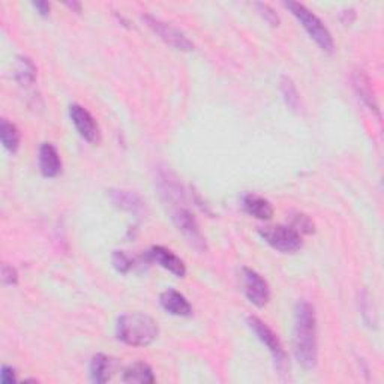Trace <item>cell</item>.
Returning <instances> with one entry per match:
<instances>
[{
  "mask_svg": "<svg viewBox=\"0 0 384 384\" xmlns=\"http://www.w3.org/2000/svg\"><path fill=\"white\" fill-rule=\"evenodd\" d=\"M280 89L281 93L284 96L285 104L290 107V110L293 111H299L301 109V95L297 92V88L294 81L290 79V77L282 75L281 81H280Z\"/></svg>",
  "mask_w": 384,
  "mask_h": 384,
  "instance_id": "cell-20",
  "label": "cell"
},
{
  "mask_svg": "<svg viewBox=\"0 0 384 384\" xmlns=\"http://www.w3.org/2000/svg\"><path fill=\"white\" fill-rule=\"evenodd\" d=\"M158 323L143 312L123 314L116 324L118 338L132 347H147L158 338Z\"/></svg>",
  "mask_w": 384,
  "mask_h": 384,
  "instance_id": "cell-2",
  "label": "cell"
},
{
  "mask_svg": "<svg viewBox=\"0 0 384 384\" xmlns=\"http://www.w3.org/2000/svg\"><path fill=\"white\" fill-rule=\"evenodd\" d=\"M143 22L146 23V26L150 29V31L158 35L162 41H164L167 45L179 51H192L194 50V44L191 42L189 38L177 29L176 26H173L171 23H167L164 20H161L158 17H153L150 14L143 15Z\"/></svg>",
  "mask_w": 384,
  "mask_h": 384,
  "instance_id": "cell-6",
  "label": "cell"
},
{
  "mask_svg": "<svg viewBox=\"0 0 384 384\" xmlns=\"http://www.w3.org/2000/svg\"><path fill=\"white\" fill-rule=\"evenodd\" d=\"M15 80L22 86H31L36 81V66L29 57H18L14 70Z\"/></svg>",
  "mask_w": 384,
  "mask_h": 384,
  "instance_id": "cell-18",
  "label": "cell"
},
{
  "mask_svg": "<svg viewBox=\"0 0 384 384\" xmlns=\"http://www.w3.org/2000/svg\"><path fill=\"white\" fill-rule=\"evenodd\" d=\"M70 118L74 123L75 129L80 136L90 144H96L101 138L99 127L92 114L79 104H72L70 107Z\"/></svg>",
  "mask_w": 384,
  "mask_h": 384,
  "instance_id": "cell-9",
  "label": "cell"
},
{
  "mask_svg": "<svg viewBox=\"0 0 384 384\" xmlns=\"http://www.w3.org/2000/svg\"><path fill=\"white\" fill-rule=\"evenodd\" d=\"M294 356L305 369L315 368L319 360V338H317V315L314 306L302 301L297 303L293 329Z\"/></svg>",
  "mask_w": 384,
  "mask_h": 384,
  "instance_id": "cell-1",
  "label": "cell"
},
{
  "mask_svg": "<svg viewBox=\"0 0 384 384\" xmlns=\"http://www.w3.org/2000/svg\"><path fill=\"white\" fill-rule=\"evenodd\" d=\"M32 6L36 9L38 13H40L42 17H48V14H50V3L48 2H33Z\"/></svg>",
  "mask_w": 384,
  "mask_h": 384,
  "instance_id": "cell-26",
  "label": "cell"
},
{
  "mask_svg": "<svg viewBox=\"0 0 384 384\" xmlns=\"http://www.w3.org/2000/svg\"><path fill=\"white\" fill-rule=\"evenodd\" d=\"M66 6H70L71 9H75L77 13H80L81 11V5L80 3H77V2H72V3H66Z\"/></svg>",
  "mask_w": 384,
  "mask_h": 384,
  "instance_id": "cell-27",
  "label": "cell"
},
{
  "mask_svg": "<svg viewBox=\"0 0 384 384\" xmlns=\"http://www.w3.org/2000/svg\"><path fill=\"white\" fill-rule=\"evenodd\" d=\"M249 329H251L255 336L258 338L262 344H264L269 353L272 354L273 362L276 369L280 371V374H285V371L288 369V360H287V353L284 350V345L281 344L280 338H278V335L269 328V326L258 319V317H248L246 320Z\"/></svg>",
  "mask_w": 384,
  "mask_h": 384,
  "instance_id": "cell-4",
  "label": "cell"
},
{
  "mask_svg": "<svg viewBox=\"0 0 384 384\" xmlns=\"http://www.w3.org/2000/svg\"><path fill=\"white\" fill-rule=\"evenodd\" d=\"M353 86H354V90H356V93L359 95V98L363 101V104L367 105V107L377 113V116H380V110H378V104H377V99H376V95H374L372 92V88H371V81L367 77V74H363L362 71H358L354 72L353 75Z\"/></svg>",
  "mask_w": 384,
  "mask_h": 384,
  "instance_id": "cell-15",
  "label": "cell"
},
{
  "mask_svg": "<svg viewBox=\"0 0 384 384\" xmlns=\"http://www.w3.org/2000/svg\"><path fill=\"white\" fill-rule=\"evenodd\" d=\"M113 360L105 354H96L90 360V380L93 383H107L113 376Z\"/></svg>",
  "mask_w": 384,
  "mask_h": 384,
  "instance_id": "cell-16",
  "label": "cell"
},
{
  "mask_svg": "<svg viewBox=\"0 0 384 384\" xmlns=\"http://www.w3.org/2000/svg\"><path fill=\"white\" fill-rule=\"evenodd\" d=\"M242 285L248 301L255 305L257 308H264L269 301H271V288H269V284L260 273H257L253 269H243Z\"/></svg>",
  "mask_w": 384,
  "mask_h": 384,
  "instance_id": "cell-8",
  "label": "cell"
},
{
  "mask_svg": "<svg viewBox=\"0 0 384 384\" xmlns=\"http://www.w3.org/2000/svg\"><path fill=\"white\" fill-rule=\"evenodd\" d=\"M258 233L267 245L284 254H293L302 248V234L293 227L285 225H267L258 228Z\"/></svg>",
  "mask_w": 384,
  "mask_h": 384,
  "instance_id": "cell-5",
  "label": "cell"
},
{
  "mask_svg": "<svg viewBox=\"0 0 384 384\" xmlns=\"http://www.w3.org/2000/svg\"><path fill=\"white\" fill-rule=\"evenodd\" d=\"M254 6L257 8L258 14H260L264 18V22H267L269 24L273 26V27L280 26V17H278V14L267 3H255Z\"/></svg>",
  "mask_w": 384,
  "mask_h": 384,
  "instance_id": "cell-23",
  "label": "cell"
},
{
  "mask_svg": "<svg viewBox=\"0 0 384 384\" xmlns=\"http://www.w3.org/2000/svg\"><path fill=\"white\" fill-rule=\"evenodd\" d=\"M146 255L147 260L164 267L166 271L171 272L173 275H176L179 278H184L186 275L185 263L182 262L176 254H173L170 249L164 246H153L149 249Z\"/></svg>",
  "mask_w": 384,
  "mask_h": 384,
  "instance_id": "cell-10",
  "label": "cell"
},
{
  "mask_svg": "<svg viewBox=\"0 0 384 384\" xmlns=\"http://www.w3.org/2000/svg\"><path fill=\"white\" fill-rule=\"evenodd\" d=\"M40 170L44 177L53 179L61 175L62 161L57 149L51 143H44L40 147Z\"/></svg>",
  "mask_w": 384,
  "mask_h": 384,
  "instance_id": "cell-11",
  "label": "cell"
},
{
  "mask_svg": "<svg viewBox=\"0 0 384 384\" xmlns=\"http://www.w3.org/2000/svg\"><path fill=\"white\" fill-rule=\"evenodd\" d=\"M284 6L287 9H290V13L301 22L303 29L308 35L312 38V40L317 42L323 51L332 54L335 50V42L332 33L329 32V29L323 24V22L317 17L314 13H311L308 8L302 3L297 2H285Z\"/></svg>",
  "mask_w": 384,
  "mask_h": 384,
  "instance_id": "cell-3",
  "label": "cell"
},
{
  "mask_svg": "<svg viewBox=\"0 0 384 384\" xmlns=\"http://www.w3.org/2000/svg\"><path fill=\"white\" fill-rule=\"evenodd\" d=\"M242 207L249 216L267 221L273 216V207L269 201L257 194H245L242 198Z\"/></svg>",
  "mask_w": 384,
  "mask_h": 384,
  "instance_id": "cell-13",
  "label": "cell"
},
{
  "mask_svg": "<svg viewBox=\"0 0 384 384\" xmlns=\"http://www.w3.org/2000/svg\"><path fill=\"white\" fill-rule=\"evenodd\" d=\"M159 303L171 315L189 317L192 314V306L186 297L176 290H166L159 297Z\"/></svg>",
  "mask_w": 384,
  "mask_h": 384,
  "instance_id": "cell-12",
  "label": "cell"
},
{
  "mask_svg": "<svg viewBox=\"0 0 384 384\" xmlns=\"http://www.w3.org/2000/svg\"><path fill=\"white\" fill-rule=\"evenodd\" d=\"M113 266L120 273H128L134 267V260L125 251H114Z\"/></svg>",
  "mask_w": 384,
  "mask_h": 384,
  "instance_id": "cell-21",
  "label": "cell"
},
{
  "mask_svg": "<svg viewBox=\"0 0 384 384\" xmlns=\"http://www.w3.org/2000/svg\"><path fill=\"white\" fill-rule=\"evenodd\" d=\"M110 200L113 201L114 206H118L122 210H127L131 214H140L144 209V201L141 197L132 191L125 189H111L110 191Z\"/></svg>",
  "mask_w": 384,
  "mask_h": 384,
  "instance_id": "cell-14",
  "label": "cell"
},
{
  "mask_svg": "<svg viewBox=\"0 0 384 384\" xmlns=\"http://www.w3.org/2000/svg\"><path fill=\"white\" fill-rule=\"evenodd\" d=\"M2 282L3 285H17L18 282V273L13 266L3 264L2 266Z\"/></svg>",
  "mask_w": 384,
  "mask_h": 384,
  "instance_id": "cell-24",
  "label": "cell"
},
{
  "mask_svg": "<svg viewBox=\"0 0 384 384\" xmlns=\"http://www.w3.org/2000/svg\"><path fill=\"white\" fill-rule=\"evenodd\" d=\"M0 140H2L3 147L11 153H15L20 147V132L14 123L6 119L0 122Z\"/></svg>",
  "mask_w": 384,
  "mask_h": 384,
  "instance_id": "cell-19",
  "label": "cell"
},
{
  "mask_svg": "<svg viewBox=\"0 0 384 384\" xmlns=\"http://www.w3.org/2000/svg\"><path fill=\"white\" fill-rule=\"evenodd\" d=\"M171 218H173V223H175L179 232L184 234V237L188 240V243L192 248H195L197 251L205 253L207 249L206 239H205L203 233H201L197 219L194 215H192L191 210L182 205H175V207H173Z\"/></svg>",
  "mask_w": 384,
  "mask_h": 384,
  "instance_id": "cell-7",
  "label": "cell"
},
{
  "mask_svg": "<svg viewBox=\"0 0 384 384\" xmlns=\"http://www.w3.org/2000/svg\"><path fill=\"white\" fill-rule=\"evenodd\" d=\"M291 227L296 230L299 234H312L315 232L314 223L310 219V216H306L303 214H297L293 218V224Z\"/></svg>",
  "mask_w": 384,
  "mask_h": 384,
  "instance_id": "cell-22",
  "label": "cell"
},
{
  "mask_svg": "<svg viewBox=\"0 0 384 384\" xmlns=\"http://www.w3.org/2000/svg\"><path fill=\"white\" fill-rule=\"evenodd\" d=\"M15 380H17L15 378V371L11 367H6V365H3L2 372H0V381H2L3 384H11Z\"/></svg>",
  "mask_w": 384,
  "mask_h": 384,
  "instance_id": "cell-25",
  "label": "cell"
},
{
  "mask_svg": "<svg viewBox=\"0 0 384 384\" xmlns=\"http://www.w3.org/2000/svg\"><path fill=\"white\" fill-rule=\"evenodd\" d=\"M125 383H138V384H150L155 383V376H153V372L150 369V367L147 363L143 362H137L131 365L123 372V378Z\"/></svg>",
  "mask_w": 384,
  "mask_h": 384,
  "instance_id": "cell-17",
  "label": "cell"
}]
</instances>
